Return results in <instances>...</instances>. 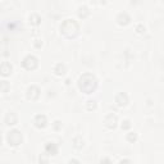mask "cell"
<instances>
[{"mask_svg": "<svg viewBox=\"0 0 164 164\" xmlns=\"http://www.w3.org/2000/svg\"><path fill=\"white\" fill-rule=\"evenodd\" d=\"M0 69H1V74L3 76H8L10 72H12V65L9 64V63H3L1 64V67H0Z\"/></svg>", "mask_w": 164, "mask_h": 164, "instance_id": "obj_3", "label": "cell"}, {"mask_svg": "<svg viewBox=\"0 0 164 164\" xmlns=\"http://www.w3.org/2000/svg\"><path fill=\"white\" fill-rule=\"evenodd\" d=\"M23 65H25V68H27V69H34L37 65V59L32 55L26 56L25 60H23Z\"/></svg>", "mask_w": 164, "mask_h": 164, "instance_id": "obj_2", "label": "cell"}, {"mask_svg": "<svg viewBox=\"0 0 164 164\" xmlns=\"http://www.w3.org/2000/svg\"><path fill=\"white\" fill-rule=\"evenodd\" d=\"M3 90H4V92H5V90H7V82L5 81H3Z\"/></svg>", "mask_w": 164, "mask_h": 164, "instance_id": "obj_6", "label": "cell"}, {"mask_svg": "<svg viewBox=\"0 0 164 164\" xmlns=\"http://www.w3.org/2000/svg\"><path fill=\"white\" fill-rule=\"evenodd\" d=\"M35 122H36V126L37 127H44L46 123V118L45 115H37L36 119H35Z\"/></svg>", "mask_w": 164, "mask_h": 164, "instance_id": "obj_4", "label": "cell"}, {"mask_svg": "<svg viewBox=\"0 0 164 164\" xmlns=\"http://www.w3.org/2000/svg\"><path fill=\"white\" fill-rule=\"evenodd\" d=\"M5 122H7L8 124H16V122H17V117L16 115H12V118H10V113L9 114L7 115V117H5Z\"/></svg>", "mask_w": 164, "mask_h": 164, "instance_id": "obj_5", "label": "cell"}, {"mask_svg": "<svg viewBox=\"0 0 164 164\" xmlns=\"http://www.w3.org/2000/svg\"><path fill=\"white\" fill-rule=\"evenodd\" d=\"M7 140H8V142H9V145L17 146V145H19L21 142H22V135H21L19 131L13 130V131H10V132L8 133Z\"/></svg>", "mask_w": 164, "mask_h": 164, "instance_id": "obj_1", "label": "cell"}]
</instances>
